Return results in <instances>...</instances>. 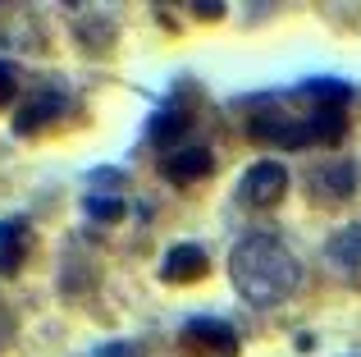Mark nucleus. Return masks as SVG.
Listing matches in <instances>:
<instances>
[{"instance_id":"9","label":"nucleus","mask_w":361,"mask_h":357,"mask_svg":"<svg viewBox=\"0 0 361 357\" xmlns=\"http://www.w3.org/2000/svg\"><path fill=\"white\" fill-rule=\"evenodd\" d=\"M27 248H32V234H27V220H0V275H14L23 266Z\"/></svg>"},{"instance_id":"2","label":"nucleus","mask_w":361,"mask_h":357,"mask_svg":"<svg viewBox=\"0 0 361 357\" xmlns=\"http://www.w3.org/2000/svg\"><path fill=\"white\" fill-rule=\"evenodd\" d=\"M348 133V119L338 106H316L311 115H256L247 119V138L265 147H283V152H302V147H334Z\"/></svg>"},{"instance_id":"1","label":"nucleus","mask_w":361,"mask_h":357,"mask_svg":"<svg viewBox=\"0 0 361 357\" xmlns=\"http://www.w3.org/2000/svg\"><path fill=\"white\" fill-rule=\"evenodd\" d=\"M229 279L247 303L274 307V303L298 294L302 261L293 257V248H283V238H274V234H247L229 252Z\"/></svg>"},{"instance_id":"8","label":"nucleus","mask_w":361,"mask_h":357,"mask_svg":"<svg viewBox=\"0 0 361 357\" xmlns=\"http://www.w3.org/2000/svg\"><path fill=\"white\" fill-rule=\"evenodd\" d=\"M353 188H357V170L348 161H329L320 170H311V193L325 197V202H343Z\"/></svg>"},{"instance_id":"7","label":"nucleus","mask_w":361,"mask_h":357,"mask_svg":"<svg viewBox=\"0 0 361 357\" xmlns=\"http://www.w3.org/2000/svg\"><path fill=\"white\" fill-rule=\"evenodd\" d=\"M60 115H64V97H60V92H37V97L18 110L14 133L18 138H32V133H42V128L51 124V119H60Z\"/></svg>"},{"instance_id":"11","label":"nucleus","mask_w":361,"mask_h":357,"mask_svg":"<svg viewBox=\"0 0 361 357\" xmlns=\"http://www.w3.org/2000/svg\"><path fill=\"white\" fill-rule=\"evenodd\" d=\"M293 97H298V101H316V106H338V110H343L348 101H353V87H348L343 78H311V83H302Z\"/></svg>"},{"instance_id":"13","label":"nucleus","mask_w":361,"mask_h":357,"mask_svg":"<svg viewBox=\"0 0 361 357\" xmlns=\"http://www.w3.org/2000/svg\"><path fill=\"white\" fill-rule=\"evenodd\" d=\"M82 206H87L92 220H119V215H123V202H119V197H110V193H101V197L92 193Z\"/></svg>"},{"instance_id":"6","label":"nucleus","mask_w":361,"mask_h":357,"mask_svg":"<svg viewBox=\"0 0 361 357\" xmlns=\"http://www.w3.org/2000/svg\"><path fill=\"white\" fill-rule=\"evenodd\" d=\"M211 170H215L211 147H183V152L160 161V174H165L169 183H197V178H206Z\"/></svg>"},{"instance_id":"12","label":"nucleus","mask_w":361,"mask_h":357,"mask_svg":"<svg viewBox=\"0 0 361 357\" xmlns=\"http://www.w3.org/2000/svg\"><path fill=\"white\" fill-rule=\"evenodd\" d=\"M329 261H334L343 275H353L357 261H361V224H353V229H343L334 243H329Z\"/></svg>"},{"instance_id":"15","label":"nucleus","mask_w":361,"mask_h":357,"mask_svg":"<svg viewBox=\"0 0 361 357\" xmlns=\"http://www.w3.org/2000/svg\"><path fill=\"white\" fill-rule=\"evenodd\" d=\"M92 357H142V344H128V339H123V344H106V349H97Z\"/></svg>"},{"instance_id":"10","label":"nucleus","mask_w":361,"mask_h":357,"mask_svg":"<svg viewBox=\"0 0 361 357\" xmlns=\"http://www.w3.org/2000/svg\"><path fill=\"white\" fill-rule=\"evenodd\" d=\"M188 124H192V119H188V110H183V106H165L160 115H151L147 138H151L156 147H165V152H169V147H174L178 138L188 133Z\"/></svg>"},{"instance_id":"16","label":"nucleus","mask_w":361,"mask_h":357,"mask_svg":"<svg viewBox=\"0 0 361 357\" xmlns=\"http://www.w3.org/2000/svg\"><path fill=\"white\" fill-rule=\"evenodd\" d=\"M192 9H197L202 18H220V14H224V5H220V0H215V5H192Z\"/></svg>"},{"instance_id":"4","label":"nucleus","mask_w":361,"mask_h":357,"mask_svg":"<svg viewBox=\"0 0 361 357\" xmlns=\"http://www.w3.org/2000/svg\"><path fill=\"white\" fill-rule=\"evenodd\" d=\"M283 193H288V170L279 161H256L238 178V197L247 206H274V202H283Z\"/></svg>"},{"instance_id":"3","label":"nucleus","mask_w":361,"mask_h":357,"mask_svg":"<svg viewBox=\"0 0 361 357\" xmlns=\"http://www.w3.org/2000/svg\"><path fill=\"white\" fill-rule=\"evenodd\" d=\"M178 339H183L188 357H238V334L220 316H192Z\"/></svg>"},{"instance_id":"5","label":"nucleus","mask_w":361,"mask_h":357,"mask_svg":"<svg viewBox=\"0 0 361 357\" xmlns=\"http://www.w3.org/2000/svg\"><path fill=\"white\" fill-rule=\"evenodd\" d=\"M211 270V261H206V252L197 248V243H178V248L165 252V266H160V279L165 284H197V279Z\"/></svg>"},{"instance_id":"14","label":"nucleus","mask_w":361,"mask_h":357,"mask_svg":"<svg viewBox=\"0 0 361 357\" xmlns=\"http://www.w3.org/2000/svg\"><path fill=\"white\" fill-rule=\"evenodd\" d=\"M14 92H18V73H14V64H9V60H0V106H9Z\"/></svg>"}]
</instances>
